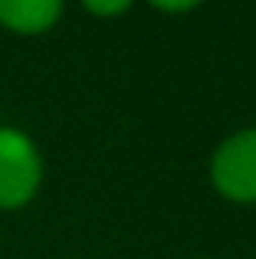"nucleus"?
Returning a JSON list of instances; mask_svg holds the SVG:
<instances>
[{
    "mask_svg": "<svg viewBox=\"0 0 256 259\" xmlns=\"http://www.w3.org/2000/svg\"><path fill=\"white\" fill-rule=\"evenodd\" d=\"M43 164L33 141L17 128H0V210L23 207L39 187Z\"/></svg>",
    "mask_w": 256,
    "mask_h": 259,
    "instance_id": "f257e3e1",
    "label": "nucleus"
},
{
    "mask_svg": "<svg viewBox=\"0 0 256 259\" xmlns=\"http://www.w3.org/2000/svg\"><path fill=\"white\" fill-rule=\"evenodd\" d=\"M63 0H0V23L13 33H43L59 20Z\"/></svg>",
    "mask_w": 256,
    "mask_h": 259,
    "instance_id": "7ed1b4c3",
    "label": "nucleus"
},
{
    "mask_svg": "<svg viewBox=\"0 0 256 259\" xmlns=\"http://www.w3.org/2000/svg\"><path fill=\"white\" fill-rule=\"evenodd\" d=\"M86 7H89L92 13H99V17H115V13H122L132 7V0H82Z\"/></svg>",
    "mask_w": 256,
    "mask_h": 259,
    "instance_id": "20e7f679",
    "label": "nucleus"
},
{
    "mask_svg": "<svg viewBox=\"0 0 256 259\" xmlns=\"http://www.w3.org/2000/svg\"><path fill=\"white\" fill-rule=\"evenodd\" d=\"M154 7H161V10H191L194 4H200V0H151Z\"/></svg>",
    "mask_w": 256,
    "mask_h": 259,
    "instance_id": "39448f33",
    "label": "nucleus"
},
{
    "mask_svg": "<svg viewBox=\"0 0 256 259\" xmlns=\"http://www.w3.org/2000/svg\"><path fill=\"white\" fill-rule=\"evenodd\" d=\"M214 184L233 200H256V128L237 132L217 148Z\"/></svg>",
    "mask_w": 256,
    "mask_h": 259,
    "instance_id": "f03ea898",
    "label": "nucleus"
}]
</instances>
